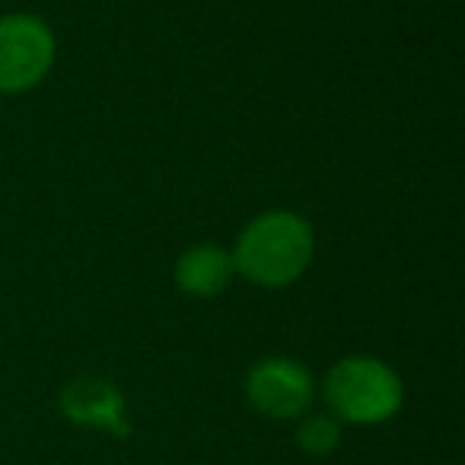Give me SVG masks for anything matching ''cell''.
Masks as SVG:
<instances>
[{"label":"cell","mask_w":465,"mask_h":465,"mask_svg":"<svg viewBox=\"0 0 465 465\" xmlns=\"http://www.w3.org/2000/svg\"><path fill=\"white\" fill-rule=\"evenodd\" d=\"M236 278L262 291L297 284L316 255V230L297 211L272 207L249 220L230 249Z\"/></svg>","instance_id":"1"},{"label":"cell","mask_w":465,"mask_h":465,"mask_svg":"<svg viewBox=\"0 0 465 465\" xmlns=\"http://www.w3.org/2000/svg\"><path fill=\"white\" fill-rule=\"evenodd\" d=\"M297 443L306 456H331L341 443V424L329 411H306L297 424Z\"/></svg>","instance_id":"7"},{"label":"cell","mask_w":465,"mask_h":465,"mask_svg":"<svg viewBox=\"0 0 465 465\" xmlns=\"http://www.w3.org/2000/svg\"><path fill=\"white\" fill-rule=\"evenodd\" d=\"M124 408L128 405H124L122 389L103 376H77L61 392V411L71 424L112 433L122 440L131 433Z\"/></svg>","instance_id":"5"},{"label":"cell","mask_w":465,"mask_h":465,"mask_svg":"<svg viewBox=\"0 0 465 465\" xmlns=\"http://www.w3.org/2000/svg\"><path fill=\"white\" fill-rule=\"evenodd\" d=\"M58 61L54 29L35 14L0 16V96H23L42 86Z\"/></svg>","instance_id":"3"},{"label":"cell","mask_w":465,"mask_h":465,"mask_svg":"<svg viewBox=\"0 0 465 465\" xmlns=\"http://www.w3.org/2000/svg\"><path fill=\"white\" fill-rule=\"evenodd\" d=\"M246 399L272 420H300L316 399V380L306 363L274 354L262 357L246 373Z\"/></svg>","instance_id":"4"},{"label":"cell","mask_w":465,"mask_h":465,"mask_svg":"<svg viewBox=\"0 0 465 465\" xmlns=\"http://www.w3.org/2000/svg\"><path fill=\"white\" fill-rule=\"evenodd\" d=\"M173 281L185 297L194 300H213L220 293L230 291L236 281V268H232L230 249L220 242H194L175 259Z\"/></svg>","instance_id":"6"},{"label":"cell","mask_w":465,"mask_h":465,"mask_svg":"<svg viewBox=\"0 0 465 465\" xmlns=\"http://www.w3.org/2000/svg\"><path fill=\"white\" fill-rule=\"evenodd\" d=\"M322 399L338 424L376 427L392 420L405 405V382L373 354H348L329 367Z\"/></svg>","instance_id":"2"}]
</instances>
